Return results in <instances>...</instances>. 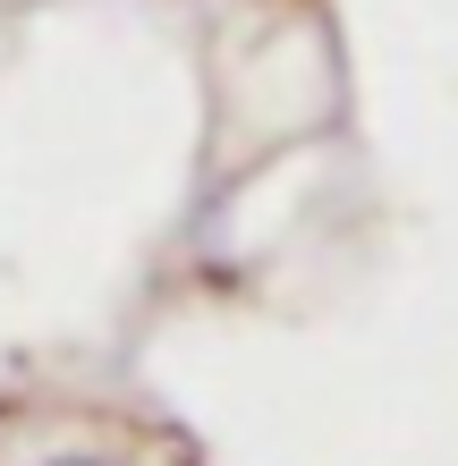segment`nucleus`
Here are the masks:
<instances>
[{"instance_id":"nucleus-1","label":"nucleus","mask_w":458,"mask_h":466,"mask_svg":"<svg viewBox=\"0 0 458 466\" xmlns=\"http://www.w3.org/2000/svg\"><path fill=\"white\" fill-rule=\"evenodd\" d=\"M43 466H111V458H86V450H68V458H43Z\"/></svg>"}]
</instances>
